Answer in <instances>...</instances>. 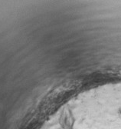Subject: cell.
Segmentation results:
<instances>
[{
    "label": "cell",
    "mask_w": 121,
    "mask_h": 129,
    "mask_svg": "<svg viewBox=\"0 0 121 129\" xmlns=\"http://www.w3.org/2000/svg\"><path fill=\"white\" fill-rule=\"evenodd\" d=\"M60 124L63 129H74V118L71 111L66 109L60 115Z\"/></svg>",
    "instance_id": "1"
}]
</instances>
